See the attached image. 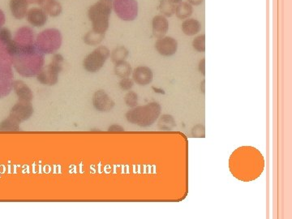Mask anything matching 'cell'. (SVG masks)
Wrapping results in <instances>:
<instances>
[{"mask_svg":"<svg viewBox=\"0 0 292 219\" xmlns=\"http://www.w3.org/2000/svg\"><path fill=\"white\" fill-rule=\"evenodd\" d=\"M13 82L11 67L0 66V98H3L11 93Z\"/></svg>","mask_w":292,"mask_h":219,"instance_id":"8fae6325","label":"cell"},{"mask_svg":"<svg viewBox=\"0 0 292 219\" xmlns=\"http://www.w3.org/2000/svg\"><path fill=\"white\" fill-rule=\"evenodd\" d=\"M64 61L60 54L54 55L51 63L46 68H42L37 75V79L41 84L45 85H54L58 82V75L63 70V63Z\"/></svg>","mask_w":292,"mask_h":219,"instance_id":"5b68a950","label":"cell"},{"mask_svg":"<svg viewBox=\"0 0 292 219\" xmlns=\"http://www.w3.org/2000/svg\"><path fill=\"white\" fill-rule=\"evenodd\" d=\"M38 4L42 7V9L51 17H58L62 12V6L56 0H40Z\"/></svg>","mask_w":292,"mask_h":219,"instance_id":"e0dca14e","label":"cell"},{"mask_svg":"<svg viewBox=\"0 0 292 219\" xmlns=\"http://www.w3.org/2000/svg\"><path fill=\"white\" fill-rule=\"evenodd\" d=\"M193 47L197 52L204 53L205 52V35L202 34L195 37L193 42Z\"/></svg>","mask_w":292,"mask_h":219,"instance_id":"4316f807","label":"cell"},{"mask_svg":"<svg viewBox=\"0 0 292 219\" xmlns=\"http://www.w3.org/2000/svg\"><path fill=\"white\" fill-rule=\"evenodd\" d=\"M12 40V33L8 28L5 27L0 28V42L7 46Z\"/></svg>","mask_w":292,"mask_h":219,"instance_id":"f1b7e54d","label":"cell"},{"mask_svg":"<svg viewBox=\"0 0 292 219\" xmlns=\"http://www.w3.org/2000/svg\"><path fill=\"white\" fill-rule=\"evenodd\" d=\"M0 131L2 132H17L20 131V124L12 118H7L0 123Z\"/></svg>","mask_w":292,"mask_h":219,"instance_id":"d4e9b609","label":"cell"},{"mask_svg":"<svg viewBox=\"0 0 292 219\" xmlns=\"http://www.w3.org/2000/svg\"><path fill=\"white\" fill-rule=\"evenodd\" d=\"M27 0H10V11L12 12V17L17 20L25 18L27 15L29 7Z\"/></svg>","mask_w":292,"mask_h":219,"instance_id":"2e32d148","label":"cell"},{"mask_svg":"<svg viewBox=\"0 0 292 219\" xmlns=\"http://www.w3.org/2000/svg\"><path fill=\"white\" fill-rule=\"evenodd\" d=\"M188 2L192 6H199L204 2V0H188Z\"/></svg>","mask_w":292,"mask_h":219,"instance_id":"836d02e7","label":"cell"},{"mask_svg":"<svg viewBox=\"0 0 292 219\" xmlns=\"http://www.w3.org/2000/svg\"><path fill=\"white\" fill-rule=\"evenodd\" d=\"M26 17L29 23L33 27H42L47 23V13L42 8H32L27 12Z\"/></svg>","mask_w":292,"mask_h":219,"instance_id":"9a60e30c","label":"cell"},{"mask_svg":"<svg viewBox=\"0 0 292 219\" xmlns=\"http://www.w3.org/2000/svg\"><path fill=\"white\" fill-rule=\"evenodd\" d=\"M128 55H129L128 50L126 47L121 46V47H116L110 56H111L112 62L116 63L120 62V61L125 60Z\"/></svg>","mask_w":292,"mask_h":219,"instance_id":"cb8c5ba5","label":"cell"},{"mask_svg":"<svg viewBox=\"0 0 292 219\" xmlns=\"http://www.w3.org/2000/svg\"><path fill=\"white\" fill-rule=\"evenodd\" d=\"M192 135L194 137H204V135H205L204 127L202 124H197L196 126L193 127L192 129Z\"/></svg>","mask_w":292,"mask_h":219,"instance_id":"4dcf8cb0","label":"cell"},{"mask_svg":"<svg viewBox=\"0 0 292 219\" xmlns=\"http://www.w3.org/2000/svg\"><path fill=\"white\" fill-rule=\"evenodd\" d=\"M162 107L156 102L148 103L142 107L131 108L126 113V119L130 124L141 128H148L153 125L160 116Z\"/></svg>","mask_w":292,"mask_h":219,"instance_id":"7a4b0ae2","label":"cell"},{"mask_svg":"<svg viewBox=\"0 0 292 219\" xmlns=\"http://www.w3.org/2000/svg\"><path fill=\"white\" fill-rule=\"evenodd\" d=\"M202 24L196 19L188 18L182 23V31L187 36H194L202 30Z\"/></svg>","mask_w":292,"mask_h":219,"instance_id":"ac0fdd59","label":"cell"},{"mask_svg":"<svg viewBox=\"0 0 292 219\" xmlns=\"http://www.w3.org/2000/svg\"><path fill=\"white\" fill-rule=\"evenodd\" d=\"M5 23V16L4 13L2 10L0 9V28H2V26Z\"/></svg>","mask_w":292,"mask_h":219,"instance_id":"e575fe53","label":"cell"},{"mask_svg":"<svg viewBox=\"0 0 292 219\" xmlns=\"http://www.w3.org/2000/svg\"><path fill=\"white\" fill-rule=\"evenodd\" d=\"M193 7L188 2H181L178 3L175 8L176 17L180 20H186L193 15Z\"/></svg>","mask_w":292,"mask_h":219,"instance_id":"d6986e66","label":"cell"},{"mask_svg":"<svg viewBox=\"0 0 292 219\" xmlns=\"http://www.w3.org/2000/svg\"><path fill=\"white\" fill-rule=\"evenodd\" d=\"M108 131L109 132H123L124 131V128L118 124H113L112 126L109 127Z\"/></svg>","mask_w":292,"mask_h":219,"instance_id":"1f68e13d","label":"cell"},{"mask_svg":"<svg viewBox=\"0 0 292 219\" xmlns=\"http://www.w3.org/2000/svg\"><path fill=\"white\" fill-rule=\"evenodd\" d=\"M110 55L111 52L109 49L104 46H100L85 58L83 61L84 68L88 73H97L102 69Z\"/></svg>","mask_w":292,"mask_h":219,"instance_id":"8992f818","label":"cell"},{"mask_svg":"<svg viewBox=\"0 0 292 219\" xmlns=\"http://www.w3.org/2000/svg\"><path fill=\"white\" fill-rule=\"evenodd\" d=\"M28 1L29 3H39L40 0H27Z\"/></svg>","mask_w":292,"mask_h":219,"instance_id":"d590c367","label":"cell"},{"mask_svg":"<svg viewBox=\"0 0 292 219\" xmlns=\"http://www.w3.org/2000/svg\"><path fill=\"white\" fill-rule=\"evenodd\" d=\"M92 103L94 109L99 112L111 111L116 105L113 99L102 89L93 93Z\"/></svg>","mask_w":292,"mask_h":219,"instance_id":"9c48e42d","label":"cell"},{"mask_svg":"<svg viewBox=\"0 0 292 219\" xmlns=\"http://www.w3.org/2000/svg\"><path fill=\"white\" fill-rule=\"evenodd\" d=\"M153 35L156 38H162L165 37L169 30V21L167 17L162 15H158L153 17L152 21Z\"/></svg>","mask_w":292,"mask_h":219,"instance_id":"4fadbf2b","label":"cell"},{"mask_svg":"<svg viewBox=\"0 0 292 219\" xmlns=\"http://www.w3.org/2000/svg\"><path fill=\"white\" fill-rule=\"evenodd\" d=\"M12 64L22 77H37L44 65V54L37 49L36 43L27 47H18L15 42Z\"/></svg>","mask_w":292,"mask_h":219,"instance_id":"6da1fadb","label":"cell"},{"mask_svg":"<svg viewBox=\"0 0 292 219\" xmlns=\"http://www.w3.org/2000/svg\"><path fill=\"white\" fill-rule=\"evenodd\" d=\"M158 126L161 130L170 131L176 127V123L174 117L171 114H165L158 118Z\"/></svg>","mask_w":292,"mask_h":219,"instance_id":"44dd1931","label":"cell"},{"mask_svg":"<svg viewBox=\"0 0 292 219\" xmlns=\"http://www.w3.org/2000/svg\"><path fill=\"white\" fill-rule=\"evenodd\" d=\"M176 4L170 0H161L158 10L165 17H172L175 13Z\"/></svg>","mask_w":292,"mask_h":219,"instance_id":"7402d4cb","label":"cell"},{"mask_svg":"<svg viewBox=\"0 0 292 219\" xmlns=\"http://www.w3.org/2000/svg\"><path fill=\"white\" fill-rule=\"evenodd\" d=\"M112 1L99 0L88 9V18L92 22L93 30L105 34L109 28V18L112 13Z\"/></svg>","mask_w":292,"mask_h":219,"instance_id":"3957f363","label":"cell"},{"mask_svg":"<svg viewBox=\"0 0 292 219\" xmlns=\"http://www.w3.org/2000/svg\"><path fill=\"white\" fill-rule=\"evenodd\" d=\"M34 109L31 105V103L19 101L10 110L9 117L14 119L19 124L30 119L33 114Z\"/></svg>","mask_w":292,"mask_h":219,"instance_id":"ba28073f","label":"cell"},{"mask_svg":"<svg viewBox=\"0 0 292 219\" xmlns=\"http://www.w3.org/2000/svg\"><path fill=\"white\" fill-rule=\"evenodd\" d=\"M204 81H203V82H202V88H203V89H202V91L204 92Z\"/></svg>","mask_w":292,"mask_h":219,"instance_id":"74e56055","label":"cell"},{"mask_svg":"<svg viewBox=\"0 0 292 219\" xmlns=\"http://www.w3.org/2000/svg\"><path fill=\"white\" fill-rule=\"evenodd\" d=\"M155 49L161 55L170 57L174 55L178 50V42L172 37L158 38L155 43Z\"/></svg>","mask_w":292,"mask_h":219,"instance_id":"30bf717a","label":"cell"},{"mask_svg":"<svg viewBox=\"0 0 292 219\" xmlns=\"http://www.w3.org/2000/svg\"><path fill=\"white\" fill-rule=\"evenodd\" d=\"M12 89L14 90L19 101L31 103V101L33 99V93L30 88L22 81H14Z\"/></svg>","mask_w":292,"mask_h":219,"instance_id":"5bb4252c","label":"cell"},{"mask_svg":"<svg viewBox=\"0 0 292 219\" xmlns=\"http://www.w3.org/2000/svg\"><path fill=\"white\" fill-rule=\"evenodd\" d=\"M12 63V56L7 51V46L0 42V66L11 67Z\"/></svg>","mask_w":292,"mask_h":219,"instance_id":"484cf974","label":"cell"},{"mask_svg":"<svg viewBox=\"0 0 292 219\" xmlns=\"http://www.w3.org/2000/svg\"><path fill=\"white\" fill-rule=\"evenodd\" d=\"M37 49L43 54H52L60 48L62 44V35L56 28H49L42 31L37 36L35 42Z\"/></svg>","mask_w":292,"mask_h":219,"instance_id":"277c9868","label":"cell"},{"mask_svg":"<svg viewBox=\"0 0 292 219\" xmlns=\"http://www.w3.org/2000/svg\"><path fill=\"white\" fill-rule=\"evenodd\" d=\"M109 1H112V0H109Z\"/></svg>","mask_w":292,"mask_h":219,"instance_id":"f35d334b","label":"cell"},{"mask_svg":"<svg viewBox=\"0 0 292 219\" xmlns=\"http://www.w3.org/2000/svg\"><path fill=\"white\" fill-rule=\"evenodd\" d=\"M133 84H134V82H133L132 79H130L129 77L123 78V79L121 80L120 82H119V87H120V89L123 90V91H129V90H131L132 87H133Z\"/></svg>","mask_w":292,"mask_h":219,"instance_id":"f546056e","label":"cell"},{"mask_svg":"<svg viewBox=\"0 0 292 219\" xmlns=\"http://www.w3.org/2000/svg\"><path fill=\"white\" fill-rule=\"evenodd\" d=\"M124 103L130 108H136L138 105V95L134 91H129L124 97Z\"/></svg>","mask_w":292,"mask_h":219,"instance_id":"83f0119b","label":"cell"},{"mask_svg":"<svg viewBox=\"0 0 292 219\" xmlns=\"http://www.w3.org/2000/svg\"><path fill=\"white\" fill-rule=\"evenodd\" d=\"M170 1H172V2H174L175 4H178L179 2H182V0H170Z\"/></svg>","mask_w":292,"mask_h":219,"instance_id":"8d00e7d4","label":"cell"},{"mask_svg":"<svg viewBox=\"0 0 292 219\" xmlns=\"http://www.w3.org/2000/svg\"><path fill=\"white\" fill-rule=\"evenodd\" d=\"M104 37L105 34L97 33L96 31L92 29L85 35L84 42L86 44L89 45V46H96V45L100 44L102 42V40L104 39Z\"/></svg>","mask_w":292,"mask_h":219,"instance_id":"603a6c76","label":"cell"},{"mask_svg":"<svg viewBox=\"0 0 292 219\" xmlns=\"http://www.w3.org/2000/svg\"><path fill=\"white\" fill-rule=\"evenodd\" d=\"M114 71H115V74L117 77H120L122 79L129 77L130 75L132 74V67L125 60L120 61V62L116 63V65H115V68H114Z\"/></svg>","mask_w":292,"mask_h":219,"instance_id":"ffe728a7","label":"cell"},{"mask_svg":"<svg viewBox=\"0 0 292 219\" xmlns=\"http://www.w3.org/2000/svg\"><path fill=\"white\" fill-rule=\"evenodd\" d=\"M132 77H133V81L137 84L146 86L153 82V71L146 66H140L135 68L132 73Z\"/></svg>","mask_w":292,"mask_h":219,"instance_id":"7c38bea8","label":"cell"},{"mask_svg":"<svg viewBox=\"0 0 292 219\" xmlns=\"http://www.w3.org/2000/svg\"><path fill=\"white\" fill-rule=\"evenodd\" d=\"M199 71L200 73L202 74L205 75V59L203 58L202 60H201L199 63Z\"/></svg>","mask_w":292,"mask_h":219,"instance_id":"d6a6232c","label":"cell"},{"mask_svg":"<svg viewBox=\"0 0 292 219\" xmlns=\"http://www.w3.org/2000/svg\"><path fill=\"white\" fill-rule=\"evenodd\" d=\"M113 7L116 15L123 21H133L137 17L136 0H114Z\"/></svg>","mask_w":292,"mask_h":219,"instance_id":"52a82bcc","label":"cell"}]
</instances>
